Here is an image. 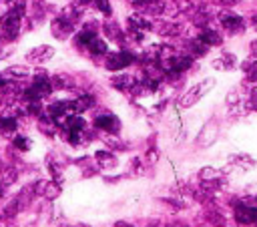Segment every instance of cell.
Returning <instances> with one entry per match:
<instances>
[{"label":"cell","mask_w":257,"mask_h":227,"mask_svg":"<svg viewBox=\"0 0 257 227\" xmlns=\"http://www.w3.org/2000/svg\"><path fill=\"white\" fill-rule=\"evenodd\" d=\"M213 87V79H205L203 83H199V85H195L193 89H189L181 99H179V107H183V109H187V107H193L205 93H207L209 89Z\"/></svg>","instance_id":"obj_1"},{"label":"cell","mask_w":257,"mask_h":227,"mask_svg":"<svg viewBox=\"0 0 257 227\" xmlns=\"http://www.w3.org/2000/svg\"><path fill=\"white\" fill-rule=\"evenodd\" d=\"M20 20H22V12H18V10H14V8H10V10L2 16L0 24H2V30H4L6 38L12 40V38L18 36V32H20Z\"/></svg>","instance_id":"obj_2"},{"label":"cell","mask_w":257,"mask_h":227,"mask_svg":"<svg viewBox=\"0 0 257 227\" xmlns=\"http://www.w3.org/2000/svg\"><path fill=\"white\" fill-rule=\"evenodd\" d=\"M133 63H135V54H133V52H129V50H119V52H113V54L107 56L105 67H107L109 71H123V69H127V67L133 65Z\"/></svg>","instance_id":"obj_3"},{"label":"cell","mask_w":257,"mask_h":227,"mask_svg":"<svg viewBox=\"0 0 257 227\" xmlns=\"http://www.w3.org/2000/svg\"><path fill=\"white\" fill-rule=\"evenodd\" d=\"M73 30H75V22H71V20L65 18L63 14L53 20V34H55L57 38H61V40L69 38V36L73 34Z\"/></svg>","instance_id":"obj_4"},{"label":"cell","mask_w":257,"mask_h":227,"mask_svg":"<svg viewBox=\"0 0 257 227\" xmlns=\"http://www.w3.org/2000/svg\"><path fill=\"white\" fill-rule=\"evenodd\" d=\"M219 20H221L223 28H227L231 34H237V32H241V30L245 28L243 18H241L239 14H235V12H223V14L219 16Z\"/></svg>","instance_id":"obj_5"},{"label":"cell","mask_w":257,"mask_h":227,"mask_svg":"<svg viewBox=\"0 0 257 227\" xmlns=\"http://www.w3.org/2000/svg\"><path fill=\"white\" fill-rule=\"evenodd\" d=\"M94 127L100 129V131H107V133H117L121 129V121L115 117V115H100L94 119Z\"/></svg>","instance_id":"obj_6"},{"label":"cell","mask_w":257,"mask_h":227,"mask_svg":"<svg viewBox=\"0 0 257 227\" xmlns=\"http://www.w3.org/2000/svg\"><path fill=\"white\" fill-rule=\"evenodd\" d=\"M235 219H237V223H243V225H249V223L257 221V207L237 203L235 205Z\"/></svg>","instance_id":"obj_7"},{"label":"cell","mask_w":257,"mask_h":227,"mask_svg":"<svg viewBox=\"0 0 257 227\" xmlns=\"http://www.w3.org/2000/svg\"><path fill=\"white\" fill-rule=\"evenodd\" d=\"M53 54H55V50H53V48L46 46V44H42V46L32 48V50L28 52L26 59H28L30 63H44V61H48V59H53Z\"/></svg>","instance_id":"obj_8"},{"label":"cell","mask_w":257,"mask_h":227,"mask_svg":"<svg viewBox=\"0 0 257 227\" xmlns=\"http://www.w3.org/2000/svg\"><path fill=\"white\" fill-rule=\"evenodd\" d=\"M199 40H203L205 44H209V46H217V44H221V34L217 30L205 28V30L199 32Z\"/></svg>","instance_id":"obj_9"},{"label":"cell","mask_w":257,"mask_h":227,"mask_svg":"<svg viewBox=\"0 0 257 227\" xmlns=\"http://www.w3.org/2000/svg\"><path fill=\"white\" fill-rule=\"evenodd\" d=\"M213 67H215V69H221V71H229V69H233V67H235V54H231V52H223V54L219 56V59H215Z\"/></svg>","instance_id":"obj_10"},{"label":"cell","mask_w":257,"mask_h":227,"mask_svg":"<svg viewBox=\"0 0 257 227\" xmlns=\"http://www.w3.org/2000/svg\"><path fill=\"white\" fill-rule=\"evenodd\" d=\"M135 77H131V75H119V77H113V87H117V89H121V91H133V87H135Z\"/></svg>","instance_id":"obj_11"},{"label":"cell","mask_w":257,"mask_h":227,"mask_svg":"<svg viewBox=\"0 0 257 227\" xmlns=\"http://www.w3.org/2000/svg\"><path fill=\"white\" fill-rule=\"evenodd\" d=\"M94 105V99L90 95H81L73 101V107H75V113H83V111H88L90 107Z\"/></svg>","instance_id":"obj_12"},{"label":"cell","mask_w":257,"mask_h":227,"mask_svg":"<svg viewBox=\"0 0 257 227\" xmlns=\"http://www.w3.org/2000/svg\"><path fill=\"white\" fill-rule=\"evenodd\" d=\"M94 38H96V32H94L92 28H90V30H88V28H85V30H81V32L77 34V44H79V46H86V48H88V44H90Z\"/></svg>","instance_id":"obj_13"},{"label":"cell","mask_w":257,"mask_h":227,"mask_svg":"<svg viewBox=\"0 0 257 227\" xmlns=\"http://www.w3.org/2000/svg\"><path fill=\"white\" fill-rule=\"evenodd\" d=\"M85 119H81V117H77V115H69L67 119H65V129L67 131H83L85 129Z\"/></svg>","instance_id":"obj_14"},{"label":"cell","mask_w":257,"mask_h":227,"mask_svg":"<svg viewBox=\"0 0 257 227\" xmlns=\"http://www.w3.org/2000/svg\"><path fill=\"white\" fill-rule=\"evenodd\" d=\"M16 119L14 117H2L0 119V133L2 135H10V133H14L16 131Z\"/></svg>","instance_id":"obj_15"},{"label":"cell","mask_w":257,"mask_h":227,"mask_svg":"<svg viewBox=\"0 0 257 227\" xmlns=\"http://www.w3.org/2000/svg\"><path fill=\"white\" fill-rule=\"evenodd\" d=\"M189 50H191V56H203V54H207V50H209V44H205L203 40H193V42H189Z\"/></svg>","instance_id":"obj_16"},{"label":"cell","mask_w":257,"mask_h":227,"mask_svg":"<svg viewBox=\"0 0 257 227\" xmlns=\"http://www.w3.org/2000/svg\"><path fill=\"white\" fill-rule=\"evenodd\" d=\"M88 50H90V54H107V50H109V46H107V42L105 40H102V38H94L90 44H88Z\"/></svg>","instance_id":"obj_17"},{"label":"cell","mask_w":257,"mask_h":227,"mask_svg":"<svg viewBox=\"0 0 257 227\" xmlns=\"http://www.w3.org/2000/svg\"><path fill=\"white\" fill-rule=\"evenodd\" d=\"M73 85H75L73 79L67 77V75H59V77L53 79V87H57V89H71Z\"/></svg>","instance_id":"obj_18"},{"label":"cell","mask_w":257,"mask_h":227,"mask_svg":"<svg viewBox=\"0 0 257 227\" xmlns=\"http://www.w3.org/2000/svg\"><path fill=\"white\" fill-rule=\"evenodd\" d=\"M96 159H98L100 165H105V167H113V165L117 163V159H115L111 153H107V151H98V153H96Z\"/></svg>","instance_id":"obj_19"},{"label":"cell","mask_w":257,"mask_h":227,"mask_svg":"<svg viewBox=\"0 0 257 227\" xmlns=\"http://www.w3.org/2000/svg\"><path fill=\"white\" fill-rule=\"evenodd\" d=\"M4 75H8V77H26L28 67H10V69H6Z\"/></svg>","instance_id":"obj_20"},{"label":"cell","mask_w":257,"mask_h":227,"mask_svg":"<svg viewBox=\"0 0 257 227\" xmlns=\"http://www.w3.org/2000/svg\"><path fill=\"white\" fill-rule=\"evenodd\" d=\"M42 195L48 197V199H55L59 195V185L55 183H46V189H42Z\"/></svg>","instance_id":"obj_21"},{"label":"cell","mask_w":257,"mask_h":227,"mask_svg":"<svg viewBox=\"0 0 257 227\" xmlns=\"http://www.w3.org/2000/svg\"><path fill=\"white\" fill-rule=\"evenodd\" d=\"M94 4H96V8L102 12V14H105V16H109L113 10H111V2H109V0H94Z\"/></svg>","instance_id":"obj_22"},{"label":"cell","mask_w":257,"mask_h":227,"mask_svg":"<svg viewBox=\"0 0 257 227\" xmlns=\"http://www.w3.org/2000/svg\"><path fill=\"white\" fill-rule=\"evenodd\" d=\"M14 147H18V149H30V141L26 139V137H16L14 139Z\"/></svg>","instance_id":"obj_23"},{"label":"cell","mask_w":257,"mask_h":227,"mask_svg":"<svg viewBox=\"0 0 257 227\" xmlns=\"http://www.w3.org/2000/svg\"><path fill=\"white\" fill-rule=\"evenodd\" d=\"M107 34H109V36H113V38H119V40H121V36H119V28H117L115 24H109V26H107Z\"/></svg>","instance_id":"obj_24"},{"label":"cell","mask_w":257,"mask_h":227,"mask_svg":"<svg viewBox=\"0 0 257 227\" xmlns=\"http://www.w3.org/2000/svg\"><path fill=\"white\" fill-rule=\"evenodd\" d=\"M201 177H203V179H215V177H217V173L213 171V169H203Z\"/></svg>","instance_id":"obj_25"},{"label":"cell","mask_w":257,"mask_h":227,"mask_svg":"<svg viewBox=\"0 0 257 227\" xmlns=\"http://www.w3.org/2000/svg\"><path fill=\"white\" fill-rule=\"evenodd\" d=\"M167 227H189V225H185L181 221H171V223H167Z\"/></svg>","instance_id":"obj_26"},{"label":"cell","mask_w":257,"mask_h":227,"mask_svg":"<svg viewBox=\"0 0 257 227\" xmlns=\"http://www.w3.org/2000/svg\"><path fill=\"white\" fill-rule=\"evenodd\" d=\"M90 2H94V0H75L77 6H85V4H90Z\"/></svg>","instance_id":"obj_27"},{"label":"cell","mask_w":257,"mask_h":227,"mask_svg":"<svg viewBox=\"0 0 257 227\" xmlns=\"http://www.w3.org/2000/svg\"><path fill=\"white\" fill-rule=\"evenodd\" d=\"M251 50H253V54L257 56V40H253V42H251Z\"/></svg>","instance_id":"obj_28"},{"label":"cell","mask_w":257,"mask_h":227,"mask_svg":"<svg viewBox=\"0 0 257 227\" xmlns=\"http://www.w3.org/2000/svg\"><path fill=\"white\" fill-rule=\"evenodd\" d=\"M251 24H253V28H255V30H257V14H255V16H253V18H251Z\"/></svg>","instance_id":"obj_29"},{"label":"cell","mask_w":257,"mask_h":227,"mask_svg":"<svg viewBox=\"0 0 257 227\" xmlns=\"http://www.w3.org/2000/svg\"><path fill=\"white\" fill-rule=\"evenodd\" d=\"M221 2H225V4H235L237 0H221Z\"/></svg>","instance_id":"obj_30"},{"label":"cell","mask_w":257,"mask_h":227,"mask_svg":"<svg viewBox=\"0 0 257 227\" xmlns=\"http://www.w3.org/2000/svg\"><path fill=\"white\" fill-rule=\"evenodd\" d=\"M115 227H131V225H129V223H117Z\"/></svg>","instance_id":"obj_31"}]
</instances>
